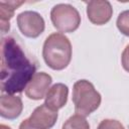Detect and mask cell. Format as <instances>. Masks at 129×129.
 Masks as SVG:
<instances>
[{
    "instance_id": "4",
    "label": "cell",
    "mask_w": 129,
    "mask_h": 129,
    "mask_svg": "<svg viewBox=\"0 0 129 129\" xmlns=\"http://www.w3.org/2000/svg\"><path fill=\"white\" fill-rule=\"evenodd\" d=\"M50 19L53 26L60 32H74L81 24L79 11L70 4H56L50 11Z\"/></svg>"
},
{
    "instance_id": "12",
    "label": "cell",
    "mask_w": 129,
    "mask_h": 129,
    "mask_svg": "<svg viewBox=\"0 0 129 129\" xmlns=\"http://www.w3.org/2000/svg\"><path fill=\"white\" fill-rule=\"evenodd\" d=\"M61 129H90V125L84 116L75 114L63 123Z\"/></svg>"
},
{
    "instance_id": "9",
    "label": "cell",
    "mask_w": 129,
    "mask_h": 129,
    "mask_svg": "<svg viewBox=\"0 0 129 129\" xmlns=\"http://www.w3.org/2000/svg\"><path fill=\"white\" fill-rule=\"evenodd\" d=\"M23 110V104L20 97L12 94H2L0 98L1 117L13 120L20 116Z\"/></svg>"
},
{
    "instance_id": "8",
    "label": "cell",
    "mask_w": 129,
    "mask_h": 129,
    "mask_svg": "<svg viewBox=\"0 0 129 129\" xmlns=\"http://www.w3.org/2000/svg\"><path fill=\"white\" fill-rule=\"evenodd\" d=\"M30 124L38 129H50L57 120V111L42 104L34 109L28 118Z\"/></svg>"
},
{
    "instance_id": "11",
    "label": "cell",
    "mask_w": 129,
    "mask_h": 129,
    "mask_svg": "<svg viewBox=\"0 0 129 129\" xmlns=\"http://www.w3.org/2000/svg\"><path fill=\"white\" fill-rule=\"evenodd\" d=\"M24 3V1H0V28L2 33H6L10 28V19L14 11Z\"/></svg>"
},
{
    "instance_id": "6",
    "label": "cell",
    "mask_w": 129,
    "mask_h": 129,
    "mask_svg": "<svg viewBox=\"0 0 129 129\" xmlns=\"http://www.w3.org/2000/svg\"><path fill=\"white\" fill-rule=\"evenodd\" d=\"M113 8L109 1L92 0L87 2V15L89 20L96 25H103L110 21Z\"/></svg>"
},
{
    "instance_id": "16",
    "label": "cell",
    "mask_w": 129,
    "mask_h": 129,
    "mask_svg": "<svg viewBox=\"0 0 129 129\" xmlns=\"http://www.w3.org/2000/svg\"><path fill=\"white\" fill-rule=\"evenodd\" d=\"M19 129H38V128L32 126V125L30 124L28 118H27V119L23 120V121L20 123V125H19Z\"/></svg>"
},
{
    "instance_id": "10",
    "label": "cell",
    "mask_w": 129,
    "mask_h": 129,
    "mask_svg": "<svg viewBox=\"0 0 129 129\" xmlns=\"http://www.w3.org/2000/svg\"><path fill=\"white\" fill-rule=\"evenodd\" d=\"M68 95H69V88L64 84L62 83L54 84L47 91L45 95L44 104H46L50 109L57 111L67 104Z\"/></svg>"
},
{
    "instance_id": "1",
    "label": "cell",
    "mask_w": 129,
    "mask_h": 129,
    "mask_svg": "<svg viewBox=\"0 0 129 129\" xmlns=\"http://www.w3.org/2000/svg\"><path fill=\"white\" fill-rule=\"evenodd\" d=\"M35 64L26 56L22 47L12 36L1 40L0 75L1 91L6 94L21 93L36 74Z\"/></svg>"
},
{
    "instance_id": "17",
    "label": "cell",
    "mask_w": 129,
    "mask_h": 129,
    "mask_svg": "<svg viewBox=\"0 0 129 129\" xmlns=\"http://www.w3.org/2000/svg\"><path fill=\"white\" fill-rule=\"evenodd\" d=\"M0 129H11V128H10V127H8L7 125L1 124V125H0Z\"/></svg>"
},
{
    "instance_id": "15",
    "label": "cell",
    "mask_w": 129,
    "mask_h": 129,
    "mask_svg": "<svg viewBox=\"0 0 129 129\" xmlns=\"http://www.w3.org/2000/svg\"><path fill=\"white\" fill-rule=\"evenodd\" d=\"M121 61H122V67L123 69L129 73V44L125 47V49L122 52L121 56Z\"/></svg>"
},
{
    "instance_id": "2",
    "label": "cell",
    "mask_w": 129,
    "mask_h": 129,
    "mask_svg": "<svg viewBox=\"0 0 129 129\" xmlns=\"http://www.w3.org/2000/svg\"><path fill=\"white\" fill-rule=\"evenodd\" d=\"M42 56L50 69L54 71L66 69L72 59L71 41L62 33H51L43 43Z\"/></svg>"
},
{
    "instance_id": "7",
    "label": "cell",
    "mask_w": 129,
    "mask_h": 129,
    "mask_svg": "<svg viewBox=\"0 0 129 129\" xmlns=\"http://www.w3.org/2000/svg\"><path fill=\"white\" fill-rule=\"evenodd\" d=\"M51 82L52 79L48 74L43 72L36 73L25 88V95L31 100H40L45 98Z\"/></svg>"
},
{
    "instance_id": "13",
    "label": "cell",
    "mask_w": 129,
    "mask_h": 129,
    "mask_svg": "<svg viewBox=\"0 0 129 129\" xmlns=\"http://www.w3.org/2000/svg\"><path fill=\"white\" fill-rule=\"evenodd\" d=\"M116 24L122 34L129 36V10H125L118 15Z\"/></svg>"
},
{
    "instance_id": "5",
    "label": "cell",
    "mask_w": 129,
    "mask_h": 129,
    "mask_svg": "<svg viewBox=\"0 0 129 129\" xmlns=\"http://www.w3.org/2000/svg\"><path fill=\"white\" fill-rule=\"evenodd\" d=\"M17 25L20 32L29 38L38 37L44 30L45 23L42 16L35 11H23L17 16Z\"/></svg>"
},
{
    "instance_id": "3",
    "label": "cell",
    "mask_w": 129,
    "mask_h": 129,
    "mask_svg": "<svg viewBox=\"0 0 129 129\" xmlns=\"http://www.w3.org/2000/svg\"><path fill=\"white\" fill-rule=\"evenodd\" d=\"M102 98L94 85L87 80H80L75 83L73 88V102L75 105V112L78 115L87 117L96 111Z\"/></svg>"
},
{
    "instance_id": "14",
    "label": "cell",
    "mask_w": 129,
    "mask_h": 129,
    "mask_svg": "<svg viewBox=\"0 0 129 129\" xmlns=\"http://www.w3.org/2000/svg\"><path fill=\"white\" fill-rule=\"evenodd\" d=\"M97 129H125L124 126L117 120L113 119H105L101 121Z\"/></svg>"
}]
</instances>
